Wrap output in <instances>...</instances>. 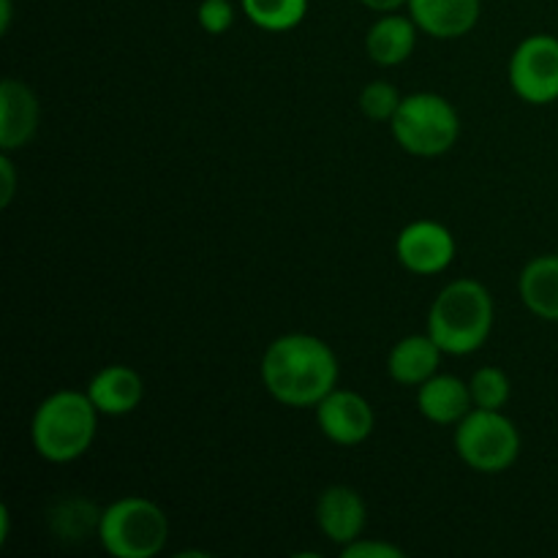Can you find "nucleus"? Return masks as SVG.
Listing matches in <instances>:
<instances>
[{
	"label": "nucleus",
	"instance_id": "nucleus-1",
	"mask_svg": "<svg viewBox=\"0 0 558 558\" xmlns=\"http://www.w3.org/2000/svg\"><path fill=\"white\" fill-rule=\"evenodd\" d=\"M262 385L289 409H314L338 387V357L327 341L311 332H287L262 354Z\"/></svg>",
	"mask_w": 558,
	"mask_h": 558
},
{
	"label": "nucleus",
	"instance_id": "nucleus-2",
	"mask_svg": "<svg viewBox=\"0 0 558 558\" xmlns=\"http://www.w3.org/2000/svg\"><path fill=\"white\" fill-rule=\"evenodd\" d=\"M494 330V298L474 278L447 283L428 311V336L445 354L466 357L485 347Z\"/></svg>",
	"mask_w": 558,
	"mask_h": 558
},
{
	"label": "nucleus",
	"instance_id": "nucleus-3",
	"mask_svg": "<svg viewBox=\"0 0 558 558\" xmlns=\"http://www.w3.org/2000/svg\"><path fill=\"white\" fill-rule=\"evenodd\" d=\"M101 412L90 396L80 390H58L44 398L31 420V441L38 458L49 463H71L85 456L98 434Z\"/></svg>",
	"mask_w": 558,
	"mask_h": 558
},
{
	"label": "nucleus",
	"instance_id": "nucleus-4",
	"mask_svg": "<svg viewBox=\"0 0 558 558\" xmlns=\"http://www.w3.org/2000/svg\"><path fill=\"white\" fill-rule=\"evenodd\" d=\"M98 543L114 558H153L169 543V518L145 496H123L98 512Z\"/></svg>",
	"mask_w": 558,
	"mask_h": 558
},
{
	"label": "nucleus",
	"instance_id": "nucleus-5",
	"mask_svg": "<svg viewBox=\"0 0 558 558\" xmlns=\"http://www.w3.org/2000/svg\"><path fill=\"white\" fill-rule=\"evenodd\" d=\"M390 129L403 153L417 158H439L458 145L461 118L458 109L439 93L403 96Z\"/></svg>",
	"mask_w": 558,
	"mask_h": 558
},
{
	"label": "nucleus",
	"instance_id": "nucleus-6",
	"mask_svg": "<svg viewBox=\"0 0 558 558\" xmlns=\"http://www.w3.org/2000/svg\"><path fill=\"white\" fill-rule=\"evenodd\" d=\"M456 452L480 474H501L521 456V430L501 409H472L456 425Z\"/></svg>",
	"mask_w": 558,
	"mask_h": 558
},
{
	"label": "nucleus",
	"instance_id": "nucleus-7",
	"mask_svg": "<svg viewBox=\"0 0 558 558\" xmlns=\"http://www.w3.org/2000/svg\"><path fill=\"white\" fill-rule=\"evenodd\" d=\"M510 87L521 101L548 107L558 101V38L532 33L510 58Z\"/></svg>",
	"mask_w": 558,
	"mask_h": 558
},
{
	"label": "nucleus",
	"instance_id": "nucleus-8",
	"mask_svg": "<svg viewBox=\"0 0 558 558\" xmlns=\"http://www.w3.org/2000/svg\"><path fill=\"white\" fill-rule=\"evenodd\" d=\"M458 243L450 229L430 218L407 223L396 238V256L414 276H439L456 259Z\"/></svg>",
	"mask_w": 558,
	"mask_h": 558
},
{
	"label": "nucleus",
	"instance_id": "nucleus-9",
	"mask_svg": "<svg viewBox=\"0 0 558 558\" xmlns=\"http://www.w3.org/2000/svg\"><path fill=\"white\" fill-rule=\"evenodd\" d=\"M316 425H319L322 436L341 447H357L374 434L376 414L368 398L360 396L354 390H341L336 387L327 392L319 403L314 407Z\"/></svg>",
	"mask_w": 558,
	"mask_h": 558
},
{
	"label": "nucleus",
	"instance_id": "nucleus-10",
	"mask_svg": "<svg viewBox=\"0 0 558 558\" xmlns=\"http://www.w3.org/2000/svg\"><path fill=\"white\" fill-rule=\"evenodd\" d=\"M41 120V107L27 82L9 80L0 82V150L14 153L31 145Z\"/></svg>",
	"mask_w": 558,
	"mask_h": 558
},
{
	"label": "nucleus",
	"instance_id": "nucleus-11",
	"mask_svg": "<svg viewBox=\"0 0 558 558\" xmlns=\"http://www.w3.org/2000/svg\"><path fill=\"white\" fill-rule=\"evenodd\" d=\"M368 510L363 496L349 485H330L316 499V526L330 543L347 548L357 537H363Z\"/></svg>",
	"mask_w": 558,
	"mask_h": 558
},
{
	"label": "nucleus",
	"instance_id": "nucleus-12",
	"mask_svg": "<svg viewBox=\"0 0 558 558\" xmlns=\"http://www.w3.org/2000/svg\"><path fill=\"white\" fill-rule=\"evenodd\" d=\"M409 16L428 36L452 41L477 27L483 0H409Z\"/></svg>",
	"mask_w": 558,
	"mask_h": 558
},
{
	"label": "nucleus",
	"instance_id": "nucleus-13",
	"mask_svg": "<svg viewBox=\"0 0 558 558\" xmlns=\"http://www.w3.org/2000/svg\"><path fill=\"white\" fill-rule=\"evenodd\" d=\"M87 396L107 417H125L145 398V381L129 365L112 363L87 381Z\"/></svg>",
	"mask_w": 558,
	"mask_h": 558
},
{
	"label": "nucleus",
	"instance_id": "nucleus-14",
	"mask_svg": "<svg viewBox=\"0 0 558 558\" xmlns=\"http://www.w3.org/2000/svg\"><path fill=\"white\" fill-rule=\"evenodd\" d=\"M417 409L428 423L458 425L474 409L469 381L452 374H434L417 387Z\"/></svg>",
	"mask_w": 558,
	"mask_h": 558
},
{
	"label": "nucleus",
	"instance_id": "nucleus-15",
	"mask_svg": "<svg viewBox=\"0 0 558 558\" xmlns=\"http://www.w3.org/2000/svg\"><path fill=\"white\" fill-rule=\"evenodd\" d=\"M441 349L428 332H414L396 341L387 354V374L401 387H420L430 376L439 374Z\"/></svg>",
	"mask_w": 558,
	"mask_h": 558
},
{
	"label": "nucleus",
	"instance_id": "nucleus-16",
	"mask_svg": "<svg viewBox=\"0 0 558 558\" xmlns=\"http://www.w3.org/2000/svg\"><path fill=\"white\" fill-rule=\"evenodd\" d=\"M417 33L420 27L412 16L390 11V14H381L368 27V33H365V52H368V58L376 65L392 69V65H401L412 58L414 47H417Z\"/></svg>",
	"mask_w": 558,
	"mask_h": 558
},
{
	"label": "nucleus",
	"instance_id": "nucleus-17",
	"mask_svg": "<svg viewBox=\"0 0 558 558\" xmlns=\"http://www.w3.org/2000/svg\"><path fill=\"white\" fill-rule=\"evenodd\" d=\"M518 294L529 314L558 325V254H543L526 262L518 278Z\"/></svg>",
	"mask_w": 558,
	"mask_h": 558
},
{
	"label": "nucleus",
	"instance_id": "nucleus-18",
	"mask_svg": "<svg viewBox=\"0 0 558 558\" xmlns=\"http://www.w3.org/2000/svg\"><path fill=\"white\" fill-rule=\"evenodd\" d=\"M243 14L267 33H287L303 25L308 0H240Z\"/></svg>",
	"mask_w": 558,
	"mask_h": 558
},
{
	"label": "nucleus",
	"instance_id": "nucleus-19",
	"mask_svg": "<svg viewBox=\"0 0 558 558\" xmlns=\"http://www.w3.org/2000/svg\"><path fill=\"white\" fill-rule=\"evenodd\" d=\"M469 390H472L474 409H505L512 396L510 376L496 365H483L469 379Z\"/></svg>",
	"mask_w": 558,
	"mask_h": 558
},
{
	"label": "nucleus",
	"instance_id": "nucleus-20",
	"mask_svg": "<svg viewBox=\"0 0 558 558\" xmlns=\"http://www.w3.org/2000/svg\"><path fill=\"white\" fill-rule=\"evenodd\" d=\"M401 101L403 96L398 93V87L385 80L368 82V85L360 90V98H357L360 112H363L368 120H376V123H390V120L396 118Z\"/></svg>",
	"mask_w": 558,
	"mask_h": 558
},
{
	"label": "nucleus",
	"instance_id": "nucleus-21",
	"mask_svg": "<svg viewBox=\"0 0 558 558\" xmlns=\"http://www.w3.org/2000/svg\"><path fill=\"white\" fill-rule=\"evenodd\" d=\"M196 20H199L205 33H210V36H223V33L232 31L234 25L232 0H199Z\"/></svg>",
	"mask_w": 558,
	"mask_h": 558
},
{
	"label": "nucleus",
	"instance_id": "nucleus-22",
	"mask_svg": "<svg viewBox=\"0 0 558 558\" xmlns=\"http://www.w3.org/2000/svg\"><path fill=\"white\" fill-rule=\"evenodd\" d=\"M343 558H403V550L398 545L385 543V539H365L357 537L341 548Z\"/></svg>",
	"mask_w": 558,
	"mask_h": 558
},
{
	"label": "nucleus",
	"instance_id": "nucleus-23",
	"mask_svg": "<svg viewBox=\"0 0 558 558\" xmlns=\"http://www.w3.org/2000/svg\"><path fill=\"white\" fill-rule=\"evenodd\" d=\"M16 194V169L14 161H11V153H3L0 156V205L9 207L11 199Z\"/></svg>",
	"mask_w": 558,
	"mask_h": 558
},
{
	"label": "nucleus",
	"instance_id": "nucleus-24",
	"mask_svg": "<svg viewBox=\"0 0 558 558\" xmlns=\"http://www.w3.org/2000/svg\"><path fill=\"white\" fill-rule=\"evenodd\" d=\"M360 3H363L365 9L376 11V14H390V11L403 9V5H407L409 0H360Z\"/></svg>",
	"mask_w": 558,
	"mask_h": 558
},
{
	"label": "nucleus",
	"instance_id": "nucleus-25",
	"mask_svg": "<svg viewBox=\"0 0 558 558\" xmlns=\"http://www.w3.org/2000/svg\"><path fill=\"white\" fill-rule=\"evenodd\" d=\"M11 25V0H0V31H9Z\"/></svg>",
	"mask_w": 558,
	"mask_h": 558
}]
</instances>
